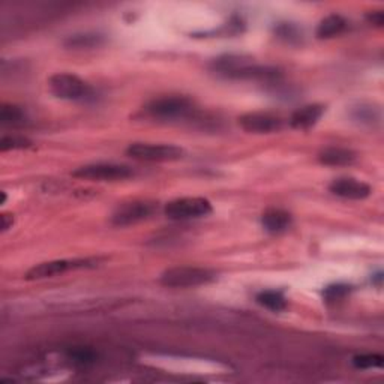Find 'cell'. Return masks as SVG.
<instances>
[{
	"mask_svg": "<svg viewBox=\"0 0 384 384\" xmlns=\"http://www.w3.org/2000/svg\"><path fill=\"white\" fill-rule=\"evenodd\" d=\"M217 280V272L198 266H176L163 272L159 282L168 288H194Z\"/></svg>",
	"mask_w": 384,
	"mask_h": 384,
	"instance_id": "6da1fadb",
	"label": "cell"
},
{
	"mask_svg": "<svg viewBox=\"0 0 384 384\" xmlns=\"http://www.w3.org/2000/svg\"><path fill=\"white\" fill-rule=\"evenodd\" d=\"M196 107L192 100L182 95L161 96L151 101L146 107L147 114L158 121H179L194 113Z\"/></svg>",
	"mask_w": 384,
	"mask_h": 384,
	"instance_id": "7a4b0ae2",
	"label": "cell"
},
{
	"mask_svg": "<svg viewBox=\"0 0 384 384\" xmlns=\"http://www.w3.org/2000/svg\"><path fill=\"white\" fill-rule=\"evenodd\" d=\"M126 155L142 163H174L185 156V151L174 144L134 143L126 149Z\"/></svg>",
	"mask_w": 384,
	"mask_h": 384,
	"instance_id": "3957f363",
	"label": "cell"
},
{
	"mask_svg": "<svg viewBox=\"0 0 384 384\" xmlns=\"http://www.w3.org/2000/svg\"><path fill=\"white\" fill-rule=\"evenodd\" d=\"M50 92L63 101H84L92 95V88L76 74L57 72L48 80Z\"/></svg>",
	"mask_w": 384,
	"mask_h": 384,
	"instance_id": "277c9868",
	"label": "cell"
},
{
	"mask_svg": "<svg viewBox=\"0 0 384 384\" xmlns=\"http://www.w3.org/2000/svg\"><path fill=\"white\" fill-rule=\"evenodd\" d=\"M213 212L212 203L203 197H184L170 201L164 207V213L172 221H191L206 218Z\"/></svg>",
	"mask_w": 384,
	"mask_h": 384,
	"instance_id": "5b68a950",
	"label": "cell"
},
{
	"mask_svg": "<svg viewBox=\"0 0 384 384\" xmlns=\"http://www.w3.org/2000/svg\"><path fill=\"white\" fill-rule=\"evenodd\" d=\"M72 176L81 180H92V182H116V180H126L132 177L134 170L122 164L98 163L77 168Z\"/></svg>",
	"mask_w": 384,
	"mask_h": 384,
	"instance_id": "8992f818",
	"label": "cell"
},
{
	"mask_svg": "<svg viewBox=\"0 0 384 384\" xmlns=\"http://www.w3.org/2000/svg\"><path fill=\"white\" fill-rule=\"evenodd\" d=\"M156 212V203L147 200H138L125 203L111 215V222L116 227H130L134 224L152 218Z\"/></svg>",
	"mask_w": 384,
	"mask_h": 384,
	"instance_id": "52a82bcc",
	"label": "cell"
},
{
	"mask_svg": "<svg viewBox=\"0 0 384 384\" xmlns=\"http://www.w3.org/2000/svg\"><path fill=\"white\" fill-rule=\"evenodd\" d=\"M92 261L89 260H53L39 263L34 266L30 270L26 273L27 281H41V280H48V278H56L59 275L67 273L69 270L89 268Z\"/></svg>",
	"mask_w": 384,
	"mask_h": 384,
	"instance_id": "ba28073f",
	"label": "cell"
},
{
	"mask_svg": "<svg viewBox=\"0 0 384 384\" xmlns=\"http://www.w3.org/2000/svg\"><path fill=\"white\" fill-rule=\"evenodd\" d=\"M239 126L249 134H273L282 130L284 121L272 113L254 111L242 114L239 117Z\"/></svg>",
	"mask_w": 384,
	"mask_h": 384,
	"instance_id": "9c48e42d",
	"label": "cell"
},
{
	"mask_svg": "<svg viewBox=\"0 0 384 384\" xmlns=\"http://www.w3.org/2000/svg\"><path fill=\"white\" fill-rule=\"evenodd\" d=\"M334 196L345 200H365L371 196V186L355 177H339L329 185Z\"/></svg>",
	"mask_w": 384,
	"mask_h": 384,
	"instance_id": "30bf717a",
	"label": "cell"
},
{
	"mask_svg": "<svg viewBox=\"0 0 384 384\" xmlns=\"http://www.w3.org/2000/svg\"><path fill=\"white\" fill-rule=\"evenodd\" d=\"M324 114V107L320 104H309L303 105L302 109H297L292 117H290V125L294 130H309L314 125L318 123Z\"/></svg>",
	"mask_w": 384,
	"mask_h": 384,
	"instance_id": "8fae6325",
	"label": "cell"
},
{
	"mask_svg": "<svg viewBox=\"0 0 384 384\" xmlns=\"http://www.w3.org/2000/svg\"><path fill=\"white\" fill-rule=\"evenodd\" d=\"M357 159L356 152L347 147H326L318 153L320 164L327 167H347L351 165Z\"/></svg>",
	"mask_w": 384,
	"mask_h": 384,
	"instance_id": "7c38bea8",
	"label": "cell"
},
{
	"mask_svg": "<svg viewBox=\"0 0 384 384\" xmlns=\"http://www.w3.org/2000/svg\"><path fill=\"white\" fill-rule=\"evenodd\" d=\"M292 224H293L292 213L284 209L272 207L269 210H266L261 217L263 228L272 234H280L287 231L292 227Z\"/></svg>",
	"mask_w": 384,
	"mask_h": 384,
	"instance_id": "4fadbf2b",
	"label": "cell"
},
{
	"mask_svg": "<svg viewBox=\"0 0 384 384\" xmlns=\"http://www.w3.org/2000/svg\"><path fill=\"white\" fill-rule=\"evenodd\" d=\"M347 27V20L339 14H330L324 17L317 26L315 35L318 39H330L343 34Z\"/></svg>",
	"mask_w": 384,
	"mask_h": 384,
	"instance_id": "5bb4252c",
	"label": "cell"
},
{
	"mask_svg": "<svg viewBox=\"0 0 384 384\" xmlns=\"http://www.w3.org/2000/svg\"><path fill=\"white\" fill-rule=\"evenodd\" d=\"M351 117H353L355 122H357L362 126L374 128L381 121V111L372 104L360 102L357 107H355V109L351 110Z\"/></svg>",
	"mask_w": 384,
	"mask_h": 384,
	"instance_id": "9a60e30c",
	"label": "cell"
},
{
	"mask_svg": "<svg viewBox=\"0 0 384 384\" xmlns=\"http://www.w3.org/2000/svg\"><path fill=\"white\" fill-rule=\"evenodd\" d=\"M255 301H257L259 305H261L263 308L269 309V311L273 313H281L287 308V299L281 292L276 290H266L257 294L255 297Z\"/></svg>",
	"mask_w": 384,
	"mask_h": 384,
	"instance_id": "2e32d148",
	"label": "cell"
},
{
	"mask_svg": "<svg viewBox=\"0 0 384 384\" xmlns=\"http://www.w3.org/2000/svg\"><path fill=\"white\" fill-rule=\"evenodd\" d=\"M26 111L18 105L4 104L2 109H0V123L4 126H20L26 123Z\"/></svg>",
	"mask_w": 384,
	"mask_h": 384,
	"instance_id": "e0dca14e",
	"label": "cell"
},
{
	"mask_svg": "<svg viewBox=\"0 0 384 384\" xmlns=\"http://www.w3.org/2000/svg\"><path fill=\"white\" fill-rule=\"evenodd\" d=\"M102 42H104V38L98 34H81V35L69 36L65 41V46L74 50H83V48L100 47Z\"/></svg>",
	"mask_w": 384,
	"mask_h": 384,
	"instance_id": "ac0fdd59",
	"label": "cell"
},
{
	"mask_svg": "<svg viewBox=\"0 0 384 384\" xmlns=\"http://www.w3.org/2000/svg\"><path fill=\"white\" fill-rule=\"evenodd\" d=\"M32 146V142L26 137L20 135H4L0 140V152L9 151H20V149H27Z\"/></svg>",
	"mask_w": 384,
	"mask_h": 384,
	"instance_id": "d6986e66",
	"label": "cell"
},
{
	"mask_svg": "<svg viewBox=\"0 0 384 384\" xmlns=\"http://www.w3.org/2000/svg\"><path fill=\"white\" fill-rule=\"evenodd\" d=\"M384 364V357L381 355L374 353H365V355H357L353 359V365L357 369H374L381 368Z\"/></svg>",
	"mask_w": 384,
	"mask_h": 384,
	"instance_id": "ffe728a7",
	"label": "cell"
},
{
	"mask_svg": "<svg viewBox=\"0 0 384 384\" xmlns=\"http://www.w3.org/2000/svg\"><path fill=\"white\" fill-rule=\"evenodd\" d=\"M68 357L72 364L77 366H89L95 364V353L89 348H81V347L72 348L69 350Z\"/></svg>",
	"mask_w": 384,
	"mask_h": 384,
	"instance_id": "44dd1931",
	"label": "cell"
},
{
	"mask_svg": "<svg viewBox=\"0 0 384 384\" xmlns=\"http://www.w3.org/2000/svg\"><path fill=\"white\" fill-rule=\"evenodd\" d=\"M351 287L347 284H334L329 285L323 292V296L327 302H339L344 301V299L350 294Z\"/></svg>",
	"mask_w": 384,
	"mask_h": 384,
	"instance_id": "7402d4cb",
	"label": "cell"
},
{
	"mask_svg": "<svg viewBox=\"0 0 384 384\" xmlns=\"http://www.w3.org/2000/svg\"><path fill=\"white\" fill-rule=\"evenodd\" d=\"M278 34H280V36L281 38H284V39H293V38H299V32H297V29L294 27V26H292V25H282L280 29H278Z\"/></svg>",
	"mask_w": 384,
	"mask_h": 384,
	"instance_id": "603a6c76",
	"label": "cell"
},
{
	"mask_svg": "<svg viewBox=\"0 0 384 384\" xmlns=\"http://www.w3.org/2000/svg\"><path fill=\"white\" fill-rule=\"evenodd\" d=\"M366 20L369 21V25H372L374 27H383L384 25L383 11H372V13L366 15Z\"/></svg>",
	"mask_w": 384,
	"mask_h": 384,
	"instance_id": "cb8c5ba5",
	"label": "cell"
},
{
	"mask_svg": "<svg viewBox=\"0 0 384 384\" xmlns=\"http://www.w3.org/2000/svg\"><path fill=\"white\" fill-rule=\"evenodd\" d=\"M14 226V215H11V213H2V217H0V230L2 233H6L9 228H13Z\"/></svg>",
	"mask_w": 384,
	"mask_h": 384,
	"instance_id": "d4e9b609",
	"label": "cell"
},
{
	"mask_svg": "<svg viewBox=\"0 0 384 384\" xmlns=\"http://www.w3.org/2000/svg\"><path fill=\"white\" fill-rule=\"evenodd\" d=\"M6 192L5 191H2V201H0V205H5V203H6Z\"/></svg>",
	"mask_w": 384,
	"mask_h": 384,
	"instance_id": "484cf974",
	"label": "cell"
}]
</instances>
